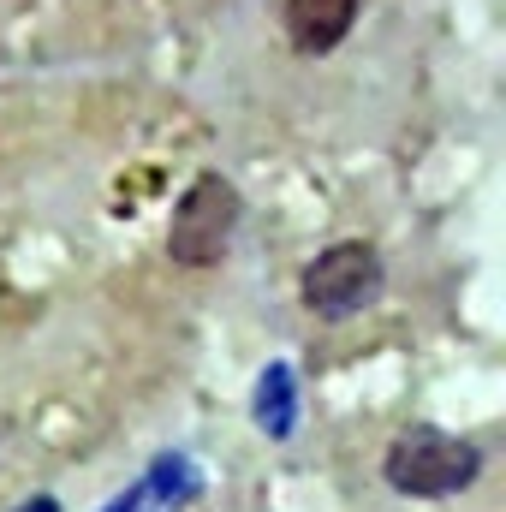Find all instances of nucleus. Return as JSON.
<instances>
[{"instance_id": "nucleus-2", "label": "nucleus", "mask_w": 506, "mask_h": 512, "mask_svg": "<svg viewBox=\"0 0 506 512\" xmlns=\"http://www.w3.org/2000/svg\"><path fill=\"white\" fill-rule=\"evenodd\" d=\"M239 215H245V203H239L233 179H221V173L191 179L185 197L173 203V221H167V256L179 268H215L239 233Z\"/></svg>"}, {"instance_id": "nucleus-1", "label": "nucleus", "mask_w": 506, "mask_h": 512, "mask_svg": "<svg viewBox=\"0 0 506 512\" xmlns=\"http://www.w3.org/2000/svg\"><path fill=\"white\" fill-rule=\"evenodd\" d=\"M381 477L405 501H447V495H459L483 477V453L465 435H447L435 423H411V429L393 435V447L381 459Z\"/></svg>"}, {"instance_id": "nucleus-3", "label": "nucleus", "mask_w": 506, "mask_h": 512, "mask_svg": "<svg viewBox=\"0 0 506 512\" xmlns=\"http://www.w3.org/2000/svg\"><path fill=\"white\" fill-rule=\"evenodd\" d=\"M381 286H387V268H381L376 245L340 239L304 268V310L322 316V322H346V316L376 304Z\"/></svg>"}, {"instance_id": "nucleus-4", "label": "nucleus", "mask_w": 506, "mask_h": 512, "mask_svg": "<svg viewBox=\"0 0 506 512\" xmlns=\"http://www.w3.org/2000/svg\"><path fill=\"white\" fill-rule=\"evenodd\" d=\"M358 24V0H286V42L298 54H334Z\"/></svg>"}]
</instances>
